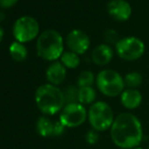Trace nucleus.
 Listing matches in <instances>:
<instances>
[{
	"instance_id": "19",
	"label": "nucleus",
	"mask_w": 149,
	"mask_h": 149,
	"mask_svg": "<svg viewBox=\"0 0 149 149\" xmlns=\"http://www.w3.org/2000/svg\"><path fill=\"white\" fill-rule=\"evenodd\" d=\"M94 74L91 71L85 70L79 74L78 79H77V84L79 87H85V86H92V84L95 81Z\"/></svg>"
},
{
	"instance_id": "2",
	"label": "nucleus",
	"mask_w": 149,
	"mask_h": 149,
	"mask_svg": "<svg viewBox=\"0 0 149 149\" xmlns=\"http://www.w3.org/2000/svg\"><path fill=\"white\" fill-rule=\"evenodd\" d=\"M36 104L44 115H55L65 107L64 93L56 85L43 84L38 87L35 94Z\"/></svg>"
},
{
	"instance_id": "18",
	"label": "nucleus",
	"mask_w": 149,
	"mask_h": 149,
	"mask_svg": "<svg viewBox=\"0 0 149 149\" xmlns=\"http://www.w3.org/2000/svg\"><path fill=\"white\" fill-rule=\"evenodd\" d=\"M124 81H125V85L128 86V88H134L137 89L142 84L143 81V77L139 72H129L125 75L124 77Z\"/></svg>"
},
{
	"instance_id": "6",
	"label": "nucleus",
	"mask_w": 149,
	"mask_h": 149,
	"mask_svg": "<svg viewBox=\"0 0 149 149\" xmlns=\"http://www.w3.org/2000/svg\"><path fill=\"white\" fill-rule=\"evenodd\" d=\"M117 55L125 61H135L143 56L145 45L137 37H125L116 44Z\"/></svg>"
},
{
	"instance_id": "13",
	"label": "nucleus",
	"mask_w": 149,
	"mask_h": 149,
	"mask_svg": "<svg viewBox=\"0 0 149 149\" xmlns=\"http://www.w3.org/2000/svg\"><path fill=\"white\" fill-rule=\"evenodd\" d=\"M142 94L138 89L128 88L121 94V104L128 110H135L141 104Z\"/></svg>"
},
{
	"instance_id": "23",
	"label": "nucleus",
	"mask_w": 149,
	"mask_h": 149,
	"mask_svg": "<svg viewBox=\"0 0 149 149\" xmlns=\"http://www.w3.org/2000/svg\"><path fill=\"white\" fill-rule=\"evenodd\" d=\"M65 127L60 121H57L54 123V130H53V136H61L64 134L65 132Z\"/></svg>"
},
{
	"instance_id": "28",
	"label": "nucleus",
	"mask_w": 149,
	"mask_h": 149,
	"mask_svg": "<svg viewBox=\"0 0 149 149\" xmlns=\"http://www.w3.org/2000/svg\"><path fill=\"white\" fill-rule=\"evenodd\" d=\"M148 149H149V146H148Z\"/></svg>"
},
{
	"instance_id": "15",
	"label": "nucleus",
	"mask_w": 149,
	"mask_h": 149,
	"mask_svg": "<svg viewBox=\"0 0 149 149\" xmlns=\"http://www.w3.org/2000/svg\"><path fill=\"white\" fill-rule=\"evenodd\" d=\"M9 55L16 62H22L28 57V50L24 44L19 42H13L9 46Z\"/></svg>"
},
{
	"instance_id": "3",
	"label": "nucleus",
	"mask_w": 149,
	"mask_h": 149,
	"mask_svg": "<svg viewBox=\"0 0 149 149\" xmlns=\"http://www.w3.org/2000/svg\"><path fill=\"white\" fill-rule=\"evenodd\" d=\"M38 56L46 61H56L64 53L63 38L55 30H47L37 40Z\"/></svg>"
},
{
	"instance_id": "16",
	"label": "nucleus",
	"mask_w": 149,
	"mask_h": 149,
	"mask_svg": "<svg viewBox=\"0 0 149 149\" xmlns=\"http://www.w3.org/2000/svg\"><path fill=\"white\" fill-rule=\"evenodd\" d=\"M96 98V92L92 86L79 87L78 91V102L81 104H93Z\"/></svg>"
},
{
	"instance_id": "27",
	"label": "nucleus",
	"mask_w": 149,
	"mask_h": 149,
	"mask_svg": "<svg viewBox=\"0 0 149 149\" xmlns=\"http://www.w3.org/2000/svg\"><path fill=\"white\" fill-rule=\"evenodd\" d=\"M134 149H143V148H140V147H136V148H134Z\"/></svg>"
},
{
	"instance_id": "7",
	"label": "nucleus",
	"mask_w": 149,
	"mask_h": 149,
	"mask_svg": "<svg viewBox=\"0 0 149 149\" xmlns=\"http://www.w3.org/2000/svg\"><path fill=\"white\" fill-rule=\"evenodd\" d=\"M39 22L31 16H22L14 22L13 36L16 42H19L22 44L36 39L39 35Z\"/></svg>"
},
{
	"instance_id": "25",
	"label": "nucleus",
	"mask_w": 149,
	"mask_h": 149,
	"mask_svg": "<svg viewBox=\"0 0 149 149\" xmlns=\"http://www.w3.org/2000/svg\"><path fill=\"white\" fill-rule=\"evenodd\" d=\"M3 37H4V31H3V29L0 26V43H1V41L3 40Z\"/></svg>"
},
{
	"instance_id": "24",
	"label": "nucleus",
	"mask_w": 149,
	"mask_h": 149,
	"mask_svg": "<svg viewBox=\"0 0 149 149\" xmlns=\"http://www.w3.org/2000/svg\"><path fill=\"white\" fill-rule=\"evenodd\" d=\"M18 0H0V7L10 8L17 3Z\"/></svg>"
},
{
	"instance_id": "17",
	"label": "nucleus",
	"mask_w": 149,
	"mask_h": 149,
	"mask_svg": "<svg viewBox=\"0 0 149 149\" xmlns=\"http://www.w3.org/2000/svg\"><path fill=\"white\" fill-rule=\"evenodd\" d=\"M61 63L64 65L66 68L69 69H75L79 66L80 64V58L79 55L73 53L71 51H67L64 52L61 56Z\"/></svg>"
},
{
	"instance_id": "5",
	"label": "nucleus",
	"mask_w": 149,
	"mask_h": 149,
	"mask_svg": "<svg viewBox=\"0 0 149 149\" xmlns=\"http://www.w3.org/2000/svg\"><path fill=\"white\" fill-rule=\"evenodd\" d=\"M95 83L98 90L109 97L121 95L125 87V81L122 75L112 69H104L100 71L96 75Z\"/></svg>"
},
{
	"instance_id": "1",
	"label": "nucleus",
	"mask_w": 149,
	"mask_h": 149,
	"mask_svg": "<svg viewBox=\"0 0 149 149\" xmlns=\"http://www.w3.org/2000/svg\"><path fill=\"white\" fill-rule=\"evenodd\" d=\"M110 131L113 143L122 149L138 147L143 139L141 122L131 113H121L118 115Z\"/></svg>"
},
{
	"instance_id": "9",
	"label": "nucleus",
	"mask_w": 149,
	"mask_h": 149,
	"mask_svg": "<svg viewBox=\"0 0 149 149\" xmlns=\"http://www.w3.org/2000/svg\"><path fill=\"white\" fill-rule=\"evenodd\" d=\"M66 44L71 52L83 55L90 47V40L87 33L81 30H72L66 37Z\"/></svg>"
},
{
	"instance_id": "4",
	"label": "nucleus",
	"mask_w": 149,
	"mask_h": 149,
	"mask_svg": "<svg viewBox=\"0 0 149 149\" xmlns=\"http://www.w3.org/2000/svg\"><path fill=\"white\" fill-rule=\"evenodd\" d=\"M87 119L93 130L104 132L111 129L115 121L112 108L104 102H95L90 106L87 112Z\"/></svg>"
},
{
	"instance_id": "11",
	"label": "nucleus",
	"mask_w": 149,
	"mask_h": 149,
	"mask_svg": "<svg viewBox=\"0 0 149 149\" xmlns=\"http://www.w3.org/2000/svg\"><path fill=\"white\" fill-rule=\"evenodd\" d=\"M114 57V50L108 44L96 46L91 52V60L97 66H106Z\"/></svg>"
},
{
	"instance_id": "14",
	"label": "nucleus",
	"mask_w": 149,
	"mask_h": 149,
	"mask_svg": "<svg viewBox=\"0 0 149 149\" xmlns=\"http://www.w3.org/2000/svg\"><path fill=\"white\" fill-rule=\"evenodd\" d=\"M37 132L42 137H50L53 136L54 122H52L48 117L42 116L37 121Z\"/></svg>"
},
{
	"instance_id": "22",
	"label": "nucleus",
	"mask_w": 149,
	"mask_h": 149,
	"mask_svg": "<svg viewBox=\"0 0 149 149\" xmlns=\"http://www.w3.org/2000/svg\"><path fill=\"white\" fill-rule=\"evenodd\" d=\"M98 138H100V136H98L97 131H95V130H93V129L89 130V131L85 134V141H86L89 145H94V144L97 143Z\"/></svg>"
},
{
	"instance_id": "26",
	"label": "nucleus",
	"mask_w": 149,
	"mask_h": 149,
	"mask_svg": "<svg viewBox=\"0 0 149 149\" xmlns=\"http://www.w3.org/2000/svg\"><path fill=\"white\" fill-rule=\"evenodd\" d=\"M3 18H4V14L2 13V12H0V20L3 19Z\"/></svg>"
},
{
	"instance_id": "21",
	"label": "nucleus",
	"mask_w": 149,
	"mask_h": 149,
	"mask_svg": "<svg viewBox=\"0 0 149 149\" xmlns=\"http://www.w3.org/2000/svg\"><path fill=\"white\" fill-rule=\"evenodd\" d=\"M120 39H121V38L119 37V33L114 30H107L104 33V42H106L104 44H108V45H110V44H115V45H116L120 41Z\"/></svg>"
},
{
	"instance_id": "12",
	"label": "nucleus",
	"mask_w": 149,
	"mask_h": 149,
	"mask_svg": "<svg viewBox=\"0 0 149 149\" xmlns=\"http://www.w3.org/2000/svg\"><path fill=\"white\" fill-rule=\"evenodd\" d=\"M66 73V67L61 62L55 61L48 67L47 71H46V77L50 84L57 86L65 80Z\"/></svg>"
},
{
	"instance_id": "10",
	"label": "nucleus",
	"mask_w": 149,
	"mask_h": 149,
	"mask_svg": "<svg viewBox=\"0 0 149 149\" xmlns=\"http://www.w3.org/2000/svg\"><path fill=\"white\" fill-rule=\"evenodd\" d=\"M107 11L113 19L123 22L131 17L132 7L126 0H111L107 4Z\"/></svg>"
},
{
	"instance_id": "20",
	"label": "nucleus",
	"mask_w": 149,
	"mask_h": 149,
	"mask_svg": "<svg viewBox=\"0 0 149 149\" xmlns=\"http://www.w3.org/2000/svg\"><path fill=\"white\" fill-rule=\"evenodd\" d=\"M78 91H79V88H77L74 85H69V86H67L66 88H65L63 93H64L66 104L78 102Z\"/></svg>"
},
{
	"instance_id": "8",
	"label": "nucleus",
	"mask_w": 149,
	"mask_h": 149,
	"mask_svg": "<svg viewBox=\"0 0 149 149\" xmlns=\"http://www.w3.org/2000/svg\"><path fill=\"white\" fill-rule=\"evenodd\" d=\"M87 119V111L79 102L65 104L61 111L59 121L66 128H76L81 126Z\"/></svg>"
}]
</instances>
